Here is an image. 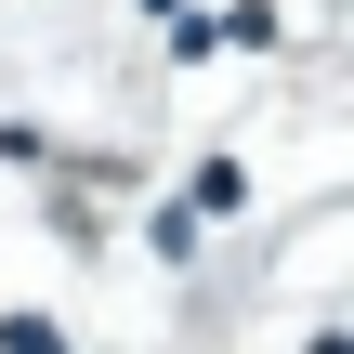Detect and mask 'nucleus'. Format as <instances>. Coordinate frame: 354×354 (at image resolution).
Returning <instances> with one entry per match:
<instances>
[{"mask_svg": "<svg viewBox=\"0 0 354 354\" xmlns=\"http://www.w3.org/2000/svg\"><path fill=\"white\" fill-rule=\"evenodd\" d=\"M184 210H250V171H236V158H210V171H197V197H184Z\"/></svg>", "mask_w": 354, "mask_h": 354, "instance_id": "1", "label": "nucleus"}, {"mask_svg": "<svg viewBox=\"0 0 354 354\" xmlns=\"http://www.w3.org/2000/svg\"><path fill=\"white\" fill-rule=\"evenodd\" d=\"M0 354H79V342H53L39 315H0Z\"/></svg>", "mask_w": 354, "mask_h": 354, "instance_id": "2", "label": "nucleus"}, {"mask_svg": "<svg viewBox=\"0 0 354 354\" xmlns=\"http://www.w3.org/2000/svg\"><path fill=\"white\" fill-rule=\"evenodd\" d=\"M315 354H342V342H315Z\"/></svg>", "mask_w": 354, "mask_h": 354, "instance_id": "3", "label": "nucleus"}]
</instances>
